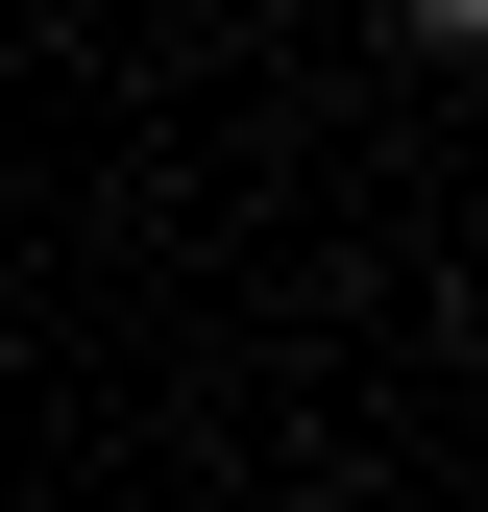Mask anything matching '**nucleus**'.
I'll use <instances>...</instances> for the list:
<instances>
[{"label": "nucleus", "instance_id": "obj_1", "mask_svg": "<svg viewBox=\"0 0 488 512\" xmlns=\"http://www.w3.org/2000/svg\"><path fill=\"white\" fill-rule=\"evenodd\" d=\"M415 49H488V0H415Z\"/></svg>", "mask_w": 488, "mask_h": 512}]
</instances>
